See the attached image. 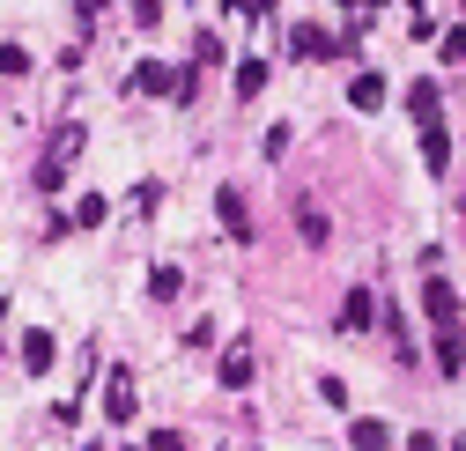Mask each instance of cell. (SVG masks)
Instances as JSON below:
<instances>
[{
  "label": "cell",
  "mask_w": 466,
  "mask_h": 451,
  "mask_svg": "<svg viewBox=\"0 0 466 451\" xmlns=\"http://www.w3.org/2000/svg\"><path fill=\"white\" fill-rule=\"evenodd\" d=\"M134 23H141V30H156V23H163V0H134Z\"/></svg>",
  "instance_id": "cell-21"
},
{
  "label": "cell",
  "mask_w": 466,
  "mask_h": 451,
  "mask_svg": "<svg viewBox=\"0 0 466 451\" xmlns=\"http://www.w3.org/2000/svg\"><path fill=\"white\" fill-rule=\"evenodd\" d=\"M193 60H200V67H215V60H229V52H222V37H215V30H200V37H193Z\"/></svg>",
  "instance_id": "cell-18"
},
{
  "label": "cell",
  "mask_w": 466,
  "mask_h": 451,
  "mask_svg": "<svg viewBox=\"0 0 466 451\" xmlns=\"http://www.w3.org/2000/svg\"><path fill=\"white\" fill-rule=\"evenodd\" d=\"M104 215H111V207H104V193H82V200H75V230H96Z\"/></svg>",
  "instance_id": "cell-17"
},
{
  "label": "cell",
  "mask_w": 466,
  "mask_h": 451,
  "mask_svg": "<svg viewBox=\"0 0 466 451\" xmlns=\"http://www.w3.org/2000/svg\"><path fill=\"white\" fill-rule=\"evenodd\" d=\"M178 289H186V274H178V266H156V274H148V296H156V304H170Z\"/></svg>",
  "instance_id": "cell-16"
},
{
  "label": "cell",
  "mask_w": 466,
  "mask_h": 451,
  "mask_svg": "<svg viewBox=\"0 0 466 451\" xmlns=\"http://www.w3.org/2000/svg\"><path fill=\"white\" fill-rule=\"evenodd\" d=\"M437 104H444V89H437L430 75H422L415 89H407V111H415V119H437Z\"/></svg>",
  "instance_id": "cell-13"
},
{
  "label": "cell",
  "mask_w": 466,
  "mask_h": 451,
  "mask_svg": "<svg viewBox=\"0 0 466 451\" xmlns=\"http://www.w3.org/2000/svg\"><path fill=\"white\" fill-rule=\"evenodd\" d=\"M422 163H430V178H444V171H451V134H444L437 119H422Z\"/></svg>",
  "instance_id": "cell-8"
},
{
  "label": "cell",
  "mask_w": 466,
  "mask_h": 451,
  "mask_svg": "<svg viewBox=\"0 0 466 451\" xmlns=\"http://www.w3.org/2000/svg\"><path fill=\"white\" fill-rule=\"evenodd\" d=\"M215 377H222V385H229V392H245V385H252V377H259V356H252V348H229V356H222V363H215Z\"/></svg>",
  "instance_id": "cell-6"
},
{
  "label": "cell",
  "mask_w": 466,
  "mask_h": 451,
  "mask_svg": "<svg viewBox=\"0 0 466 451\" xmlns=\"http://www.w3.org/2000/svg\"><path fill=\"white\" fill-rule=\"evenodd\" d=\"M430 363H437L444 377H459V370H466V341H459V326H437V348H430Z\"/></svg>",
  "instance_id": "cell-9"
},
{
  "label": "cell",
  "mask_w": 466,
  "mask_h": 451,
  "mask_svg": "<svg viewBox=\"0 0 466 451\" xmlns=\"http://www.w3.org/2000/svg\"><path fill=\"white\" fill-rule=\"evenodd\" d=\"M363 8H385V0H363Z\"/></svg>",
  "instance_id": "cell-22"
},
{
  "label": "cell",
  "mask_w": 466,
  "mask_h": 451,
  "mask_svg": "<svg viewBox=\"0 0 466 451\" xmlns=\"http://www.w3.org/2000/svg\"><path fill=\"white\" fill-rule=\"evenodd\" d=\"M289 52H297V60H340L348 37H333V30H319V23H297V30H289Z\"/></svg>",
  "instance_id": "cell-2"
},
{
  "label": "cell",
  "mask_w": 466,
  "mask_h": 451,
  "mask_svg": "<svg viewBox=\"0 0 466 451\" xmlns=\"http://www.w3.org/2000/svg\"><path fill=\"white\" fill-rule=\"evenodd\" d=\"M297 230H304V245H326V215H319V200H297Z\"/></svg>",
  "instance_id": "cell-15"
},
{
  "label": "cell",
  "mask_w": 466,
  "mask_h": 451,
  "mask_svg": "<svg viewBox=\"0 0 466 451\" xmlns=\"http://www.w3.org/2000/svg\"><path fill=\"white\" fill-rule=\"evenodd\" d=\"M348 444H356V451H385V444H392V429H385L378 415H363V422H348Z\"/></svg>",
  "instance_id": "cell-12"
},
{
  "label": "cell",
  "mask_w": 466,
  "mask_h": 451,
  "mask_svg": "<svg viewBox=\"0 0 466 451\" xmlns=\"http://www.w3.org/2000/svg\"><path fill=\"white\" fill-rule=\"evenodd\" d=\"M0 75H30V52L23 45H0Z\"/></svg>",
  "instance_id": "cell-19"
},
{
  "label": "cell",
  "mask_w": 466,
  "mask_h": 451,
  "mask_svg": "<svg viewBox=\"0 0 466 451\" xmlns=\"http://www.w3.org/2000/svg\"><path fill=\"white\" fill-rule=\"evenodd\" d=\"M259 89H267V60H259V52H252V60H238V96L252 104Z\"/></svg>",
  "instance_id": "cell-14"
},
{
  "label": "cell",
  "mask_w": 466,
  "mask_h": 451,
  "mask_svg": "<svg viewBox=\"0 0 466 451\" xmlns=\"http://www.w3.org/2000/svg\"><path fill=\"white\" fill-rule=\"evenodd\" d=\"M340 326H348V333H370V326H378V296H370V289H348Z\"/></svg>",
  "instance_id": "cell-10"
},
{
  "label": "cell",
  "mask_w": 466,
  "mask_h": 451,
  "mask_svg": "<svg viewBox=\"0 0 466 451\" xmlns=\"http://www.w3.org/2000/svg\"><path fill=\"white\" fill-rule=\"evenodd\" d=\"M134 89H148V96H178V75H170L163 60H141V67H134Z\"/></svg>",
  "instance_id": "cell-11"
},
{
  "label": "cell",
  "mask_w": 466,
  "mask_h": 451,
  "mask_svg": "<svg viewBox=\"0 0 466 451\" xmlns=\"http://www.w3.org/2000/svg\"><path fill=\"white\" fill-rule=\"evenodd\" d=\"M259 8H274V0H259Z\"/></svg>",
  "instance_id": "cell-23"
},
{
  "label": "cell",
  "mask_w": 466,
  "mask_h": 451,
  "mask_svg": "<svg viewBox=\"0 0 466 451\" xmlns=\"http://www.w3.org/2000/svg\"><path fill=\"white\" fill-rule=\"evenodd\" d=\"M422 311L437 318V326H459V296H451V281L430 266V281H422Z\"/></svg>",
  "instance_id": "cell-4"
},
{
  "label": "cell",
  "mask_w": 466,
  "mask_h": 451,
  "mask_svg": "<svg viewBox=\"0 0 466 451\" xmlns=\"http://www.w3.org/2000/svg\"><path fill=\"white\" fill-rule=\"evenodd\" d=\"M15 356H23V370L37 377V370H52V363H60V341H52V333H45V326H30V333H23V348H15Z\"/></svg>",
  "instance_id": "cell-5"
},
{
  "label": "cell",
  "mask_w": 466,
  "mask_h": 451,
  "mask_svg": "<svg viewBox=\"0 0 466 451\" xmlns=\"http://www.w3.org/2000/svg\"><path fill=\"white\" fill-rule=\"evenodd\" d=\"M437 60H466V30H444V45H437Z\"/></svg>",
  "instance_id": "cell-20"
},
{
  "label": "cell",
  "mask_w": 466,
  "mask_h": 451,
  "mask_svg": "<svg viewBox=\"0 0 466 451\" xmlns=\"http://www.w3.org/2000/svg\"><path fill=\"white\" fill-rule=\"evenodd\" d=\"M134 415H141V400H134V370H127V363H111V377H104V422H111V429H127Z\"/></svg>",
  "instance_id": "cell-1"
},
{
  "label": "cell",
  "mask_w": 466,
  "mask_h": 451,
  "mask_svg": "<svg viewBox=\"0 0 466 451\" xmlns=\"http://www.w3.org/2000/svg\"><path fill=\"white\" fill-rule=\"evenodd\" d=\"M385 96H392V89H385V75H378V67H363L356 82H348V104H356V111H385Z\"/></svg>",
  "instance_id": "cell-7"
},
{
  "label": "cell",
  "mask_w": 466,
  "mask_h": 451,
  "mask_svg": "<svg viewBox=\"0 0 466 451\" xmlns=\"http://www.w3.org/2000/svg\"><path fill=\"white\" fill-rule=\"evenodd\" d=\"M215 215H222L229 245H252V215H245V193H238V185H222V193H215Z\"/></svg>",
  "instance_id": "cell-3"
}]
</instances>
